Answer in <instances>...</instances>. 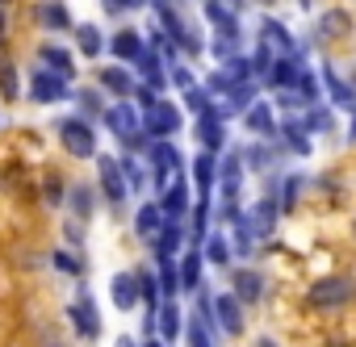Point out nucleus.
<instances>
[{
    "label": "nucleus",
    "mask_w": 356,
    "mask_h": 347,
    "mask_svg": "<svg viewBox=\"0 0 356 347\" xmlns=\"http://www.w3.org/2000/svg\"><path fill=\"white\" fill-rule=\"evenodd\" d=\"M143 130H147L151 138H172L176 130H181V109L155 96V101L143 109Z\"/></svg>",
    "instance_id": "f257e3e1"
},
{
    "label": "nucleus",
    "mask_w": 356,
    "mask_h": 347,
    "mask_svg": "<svg viewBox=\"0 0 356 347\" xmlns=\"http://www.w3.org/2000/svg\"><path fill=\"white\" fill-rule=\"evenodd\" d=\"M105 121H109V130L126 142V146H143V117H138V109L134 105H113V109H105Z\"/></svg>",
    "instance_id": "f03ea898"
},
{
    "label": "nucleus",
    "mask_w": 356,
    "mask_h": 347,
    "mask_svg": "<svg viewBox=\"0 0 356 347\" xmlns=\"http://www.w3.org/2000/svg\"><path fill=\"white\" fill-rule=\"evenodd\" d=\"M59 138H63L67 155H76V159H88V155H97L92 126H88L84 117H63V121H59Z\"/></svg>",
    "instance_id": "7ed1b4c3"
},
{
    "label": "nucleus",
    "mask_w": 356,
    "mask_h": 347,
    "mask_svg": "<svg viewBox=\"0 0 356 347\" xmlns=\"http://www.w3.org/2000/svg\"><path fill=\"white\" fill-rule=\"evenodd\" d=\"M30 96H34L38 105H55V101H72L76 92L67 88V76H59V71H34Z\"/></svg>",
    "instance_id": "20e7f679"
},
{
    "label": "nucleus",
    "mask_w": 356,
    "mask_h": 347,
    "mask_svg": "<svg viewBox=\"0 0 356 347\" xmlns=\"http://www.w3.org/2000/svg\"><path fill=\"white\" fill-rule=\"evenodd\" d=\"M352 280H343V276H327V280H318L314 289H310V305H318V310H335V305H348L352 301Z\"/></svg>",
    "instance_id": "39448f33"
},
{
    "label": "nucleus",
    "mask_w": 356,
    "mask_h": 347,
    "mask_svg": "<svg viewBox=\"0 0 356 347\" xmlns=\"http://www.w3.org/2000/svg\"><path fill=\"white\" fill-rule=\"evenodd\" d=\"M97 167H101V189H105V197H109L113 205H122V201H126V193H130L122 163H118L113 155H97Z\"/></svg>",
    "instance_id": "423d86ee"
},
{
    "label": "nucleus",
    "mask_w": 356,
    "mask_h": 347,
    "mask_svg": "<svg viewBox=\"0 0 356 347\" xmlns=\"http://www.w3.org/2000/svg\"><path fill=\"white\" fill-rule=\"evenodd\" d=\"M260 46H264L273 59H289V55H298V42H293V34H289L281 22H273V17L260 26Z\"/></svg>",
    "instance_id": "0eeeda50"
},
{
    "label": "nucleus",
    "mask_w": 356,
    "mask_h": 347,
    "mask_svg": "<svg viewBox=\"0 0 356 347\" xmlns=\"http://www.w3.org/2000/svg\"><path fill=\"white\" fill-rule=\"evenodd\" d=\"M214 318H218V330L243 335V301L235 293H218L214 297Z\"/></svg>",
    "instance_id": "6e6552de"
},
{
    "label": "nucleus",
    "mask_w": 356,
    "mask_h": 347,
    "mask_svg": "<svg viewBox=\"0 0 356 347\" xmlns=\"http://www.w3.org/2000/svg\"><path fill=\"white\" fill-rule=\"evenodd\" d=\"M72 322H76V330H80L84 339H97V335H101V314H97V305H92L88 293H80V297L72 301Z\"/></svg>",
    "instance_id": "1a4fd4ad"
},
{
    "label": "nucleus",
    "mask_w": 356,
    "mask_h": 347,
    "mask_svg": "<svg viewBox=\"0 0 356 347\" xmlns=\"http://www.w3.org/2000/svg\"><path fill=\"white\" fill-rule=\"evenodd\" d=\"M197 138H202V146H206V151H222V142H227L222 109H206V113L197 117Z\"/></svg>",
    "instance_id": "9d476101"
},
{
    "label": "nucleus",
    "mask_w": 356,
    "mask_h": 347,
    "mask_svg": "<svg viewBox=\"0 0 356 347\" xmlns=\"http://www.w3.org/2000/svg\"><path fill=\"white\" fill-rule=\"evenodd\" d=\"M277 205H281V201L260 197V201L252 205V214H248V218H239V222H243L252 235H268V230H273V222H277Z\"/></svg>",
    "instance_id": "9b49d317"
},
{
    "label": "nucleus",
    "mask_w": 356,
    "mask_h": 347,
    "mask_svg": "<svg viewBox=\"0 0 356 347\" xmlns=\"http://www.w3.org/2000/svg\"><path fill=\"white\" fill-rule=\"evenodd\" d=\"M109 297H113L118 310H134V301H138V280H134V272H118V276L109 280Z\"/></svg>",
    "instance_id": "f8f14e48"
},
{
    "label": "nucleus",
    "mask_w": 356,
    "mask_h": 347,
    "mask_svg": "<svg viewBox=\"0 0 356 347\" xmlns=\"http://www.w3.org/2000/svg\"><path fill=\"white\" fill-rule=\"evenodd\" d=\"M185 205H189V185L181 180V176H176L168 189H163V218H185Z\"/></svg>",
    "instance_id": "ddd939ff"
},
{
    "label": "nucleus",
    "mask_w": 356,
    "mask_h": 347,
    "mask_svg": "<svg viewBox=\"0 0 356 347\" xmlns=\"http://www.w3.org/2000/svg\"><path fill=\"white\" fill-rule=\"evenodd\" d=\"M314 30H318V38H348V34H352V17H348L343 9H327Z\"/></svg>",
    "instance_id": "4468645a"
},
{
    "label": "nucleus",
    "mask_w": 356,
    "mask_h": 347,
    "mask_svg": "<svg viewBox=\"0 0 356 347\" xmlns=\"http://www.w3.org/2000/svg\"><path fill=\"white\" fill-rule=\"evenodd\" d=\"M176 247H181V218H168L163 230L155 235V260H172Z\"/></svg>",
    "instance_id": "2eb2a0df"
},
{
    "label": "nucleus",
    "mask_w": 356,
    "mask_h": 347,
    "mask_svg": "<svg viewBox=\"0 0 356 347\" xmlns=\"http://www.w3.org/2000/svg\"><path fill=\"white\" fill-rule=\"evenodd\" d=\"M231 289H235V297H239V301H260V293H264V280H260L252 268H239V272L231 276Z\"/></svg>",
    "instance_id": "dca6fc26"
},
{
    "label": "nucleus",
    "mask_w": 356,
    "mask_h": 347,
    "mask_svg": "<svg viewBox=\"0 0 356 347\" xmlns=\"http://www.w3.org/2000/svg\"><path fill=\"white\" fill-rule=\"evenodd\" d=\"M323 84L331 88V101H335V105L356 109V84H343V80L335 76V67H331V63H323Z\"/></svg>",
    "instance_id": "f3484780"
},
{
    "label": "nucleus",
    "mask_w": 356,
    "mask_h": 347,
    "mask_svg": "<svg viewBox=\"0 0 356 347\" xmlns=\"http://www.w3.org/2000/svg\"><path fill=\"white\" fill-rule=\"evenodd\" d=\"M34 17H38V26H47V30H72V13H67L63 5H55V0H42V5L34 9Z\"/></svg>",
    "instance_id": "a211bd4d"
},
{
    "label": "nucleus",
    "mask_w": 356,
    "mask_h": 347,
    "mask_svg": "<svg viewBox=\"0 0 356 347\" xmlns=\"http://www.w3.org/2000/svg\"><path fill=\"white\" fill-rule=\"evenodd\" d=\"M243 126L252 130V134H277V121H273V109L264 105V101H256V105H248V117H243Z\"/></svg>",
    "instance_id": "6ab92c4d"
},
{
    "label": "nucleus",
    "mask_w": 356,
    "mask_h": 347,
    "mask_svg": "<svg viewBox=\"0 0 356 347\" xmlns=\"http://www.w3.org/2000/svg\"><path fill=\"white\" fill-rule=\"evenodd\" d=\"M239 176H243V163H239L235 155H227V159H222V180H218L222 201H235V197H239Z\"/></svg>",
    "instance_id": "aec40b11"
},
{
    "label": "nucleus",
    "mask_w": 356,
    "mask_h": 347,
    "mask_svg": "<svg viewBox=\"0 0 356 347\" xmlns=\"http://www.w3.org/2000/svg\"><path fill=\"white\" fill-rule=\"evenodd\" d=\"M134 230H138V239H155L163 230V210L159 205H143L138 218H134Z\"/></svg>",
    "instance_id": "412c9836"
},
{
    "label": "nucleus",
    "mask_w": 356,
    "mask_h": 347,
    "mask_svg": "<svg viewBox=\"0 0 356 347\" xmlns=\"http://www.w3.org/2000/svg\"><path fill=\"white\" fill-rule=\"evenodd\" d=\"M113 55H118L122 63H138V55H143V38H138L134 30H122V34L113 38Z\"/></svg>",
    "instance_id": "4be33fe9"
},
{
    "label": "nucleus",
    "mask_w": 356,
    "mask_h": 347,
    "mask_svg": "<svg viewBox=\"0 0 356 347\" xmlns=\"http://www.w3.org/2000/svg\"><path fill=\"white\" fill-rule=\"evenodd\" d=\"M206 13H210V22L218 26V34H227V38H239V22H235V13H231V9H222L218 0H206Z\"/></svg>",
    "instance_id": "5701e85b"
},
{
    "label": "nucleus",
    "mask_w": 356,
    "mask_h": 347,
    "mask_svg": "<svg viewBox=\"0 0 356 347\" xmlns=\"http://www.w3.org/2000/svg\"><path fill=\"white\" fill-rule=\"evenodd\" d=\"M97 80H101L109 92H118V96H126V92H134V88H138V84L130 80V71H126V67H105Z\"/></svg>",
    "instance_id": "b1692460"
},
{
    "label": "nucleus",
    "mask_w": 356,
    "mask_h": 347,
    "mask_svg": "<svg viewBox=\"0 0 356 347\" xmlns=\"http://www.w3.org/2000/svg\"><path fill=\"white\" fill-rule=\"evenodd\" d=\"M202 251H189L185 255V264H181V289H189V293H197L202 289Z\"/></svg>",
    "instance_id": "393cba45"
},
{
    "label": "nucleus",
    "mask_w": 356,
    "mask_h": 347,
    "mask_svg": "<svg viewBox=\"0 0 356 347\" xmlns=\"http://www.w3.org/2000/svg\"><path fill=\"white\" fill-rule=\"evenodd\" d=\"M193 176H197V189H202V197H210V193H214V151L197 155V163H193Z\"/></svg>",
    "instance_id": "a878e982"
},
{
    "label": "nucleus",
    "mask_w": 356,
    "mask_h": 347,
    "mask_svg": "<svg viewBox=\"0 0 356 347\" xmlns=\"http://www.w3.org/2000/svg\"><path fill=\"white\" fill-rule=\"evenodd\" d=\"M159 335H163V339H176V335H181V310H176V301H163V305H159Z\"/></svg>",
    "instance_id": "bb28decb"
},
{
    "label": "nucleus",
    "mask_w": 356,
    "mask_h": 347,
    "mask_svg": "<svg viewBox=\"0 0 356 347\" xmlns=\"http://www.w3.org/2000/svg\"><path fill=\"white\" fill-rule=\"evenodd\" d=\"M38 55H42V63H47L51 71H59V76H67V80H72V59H67V51H63V46H42Z\"/></svg>",
    "instance_id": "cd10ccee"
},
{
    "label": "nucleus",
    "mask_w": 356,
    "mask_h": 347,
    "mask_svg": "<svg viewBox=\"0 0 356 347\" xmlns=\"http://www.w3.org/2000/svg\"><path fill=\"white\" fill-rule=\"evenodd\" d=\"M206 260L210 264H231V243L222 235H206Z\"/></svg>",
    "instance_id": "c85d7f7f"
},
{
    "label": "nucleus",
    "mask_w": 356,
    "mask_h": 347,
    "mask_svg": "<svg viewBox=\"0 0 356 347\" xmlns=\"http://www.w3.org/2000/svg\"><path fill=\"white\" fill-rule=\"evenodd\" d=\"M76 42H80V51L92 59V55H101V30L97 26H80L76 30Z\"/></svg>",
    "instance_id": "c756f323"
},
{
    "label": "nucleus",
    "mask_w": 356,
    "mask_h": 347,
    "mask_svg": "<svg viewBox=\"0 0 356 347\" xmlns=\"http://www.w3.org/2000/svg\"><path fill=\"white\" fill-rule=\"evenodd\" d=\"M293 80H298V67H293L289 59H281V63L268 71V84H273V88H293Z\"/></svg>",
    "instance_id": "7c9ffc66"
},
{
    "label": "nucleus",
    "mask_w": 356,
    "mask_h": 347,
    "mask_svg": "<svg viewBox=\"0 0 356 347\" xmlns=\"http://www.w3.org/2000/svg\"><path fill=\"white\" fill-rule=\"evenodd\" d=\"M72 210H76V218H88V214H92V193H88V185H76V189H72Z\"/></svg>",
    "instance_id": "2f4dec72"
},
{
    "label": "nucleus",
    "mask_w": 356,
    "mask_h": 347,
    "mask_svg": "<svg viewBox=\"0 0 356 347\" xmlns=\"http://www.w3.org/2000/svg\"><path fill=\"white\" fill-rule=\"evenodd\" d=\"M0 92H5V101H13L22 88H17V67L13 63H5V67H0Z\"/></svg>",
    "instance_id": "473e14b6"
},
{
    "label": "nucleus",
    "mask_w": 356,
    "mask_h": 347,
    "mask_svg": "<svg viewBox=\"0 0 356 347\" xmlns=\"http://www.w3.org/2000/svg\"><path fill=\"white\" fill-rule=\"evenodd\" d=\"M293 88H298V96H302V101H314V96H318V80H314L310 71H298Z\"/></svg>",
    "instance_id": "72a5a7b5"
},
{
    "label": "nucleus",
    "mask_w": 356,
    "mask_h": 347,
    "mask_svg": "<svg viewBox=\"0 0 356 347\" xmlns=\"http://www.w3.org/2000/svg\"><path fill=\"white\" fill-rule=\"evenodd\" d=\"M185 101H189L193 113H206V109H210V88H197V84H193V88H185Z\"/></svg>",
    "instance_id": "f704fd0d"
},
{
    "label": "nucleus",
    "mask_w": 356,
    "mask_h": 347,
    "mask_svg": "<svg viewBox=\"0 0 356 347\" xmlns=\"http://www.w3.org/2000/svg\"><path fill=\"white\" fill-rule=\"evenodd\" d=\"M176 285H181V272H172V264H168V260H159V289L172 297V293H176Z\"/></svg>",
    "instance_id": "c9c22d12"
},
{
    "label": "nucleus",
    "mask_w": 356,
    "mask_h": 347,
    "mask_svg": "<svg viewBox=\"0 0 356 347\" xmlns=\"http://www.w3.org/2000/svg\"><path fill=\"white\" fill-rule=\"evenodd\" d=\"M318 130H323V134L331 130V109H314V113L306 117V134H318Z\"/></svg>",
    "instance_id": "e433bc0d"
},
{
    "label": "nucleus",
    "mask_w": 356,
    "mask_h": 347,
    "mask_svg": "<svg viewBox=\"0 0 356 347\" xmlns=\"http://www.w3.org/2000/svg\"><path fill=\"white\" fill-rule=\"evenodd\" d=\"M243 155H248V167H268L273 163V151H264V146H248Z\"/></svg>",
    "instance_id": "4c0bfd02"
},
{
    "label": "nucleus",
    "mask_w": 356,
    "mask_h": 347,
    "mask_svg": "<svg viewBox=\"0 0 356 347\" xmlns=\"http://www.w3.org/2000/svg\"><path fill=\"white\" fill-rule=\"evenodd\" d=\"M189 347H210V330L202 322H189Z\"/></svg>",
    "instance_id": "58836bf2"
},
{
    "label": "nucleus",
    "mask_w": 356,
    "mask_h": 347,
    "mask_svg": "<svg viewBox=\"0 0 356 347\" xmlns=\"http://www.w3.org/2000/svg\"><path fill=\"white\" fill-rule=\"evenodd\" d=\"M172 80H176V88H193V71L185 63H172Z\"/></svg>",
    "instance_id": "ea45409f"
},
{
    "label": "nucleus",
    "mask_w": 356,
    "mask_h": 347,
    "mask_svg": "<svg viewBox=\"0 0 356 347\" xmlns=\"http://www.w3.org/2000/svg\"><path fill=\"white\" fill-rule=\"evenodd\" d=\"M235 46H239V38H227V34H218V42H214V55H218V59H231V55H235Z\"/></svg>",
    "instance_id": "a19ab883"
},
{
    "label": "nucleus",
    "mask_w": 356,
    "mask_h": 347,
    "mask_svg": "<svg viewBox=\"0 0 356 347\" xmlns=\"http://www.w3.org/2000/svg\"><path fill=\"white\" fill-rule=\"evenodd\" d=\"M293 201H298V180H285L281 185V210H293Z\"/></svg>",
    "instance_id": "79ce46f5"
},
{
    "label": "nucleus",
    "mask_w": 356,
    "mask_h": 347,
    "mask_svg": "<svg viewBox=\"0 0 356 347\" xmlns=\"http://www.w3.org/2000/svg\"><path fill=\"white\" fill-rule=\"evenodd\" d=\"M76 101H80V109H84V113H101V101H97L92 92H76ZM101 117H105V113H101Z\"/></svg>",
    "instance_id": "37998d69"
},
{
    "label": "nucleus",
    "mask_w": 356,
    "mask_h": 347,
    "mask_svg": "<svg viewBox=\"0 0 356 347\" xmlns=\"http://www.w3.org/2000/svg\"><path fill=\"white\" fill-rule=\"evenodd\" d=\"M55 264H59L63 272H80V268H84V264H80V260H72L67 251H55Z\"/></svg>",
    "instance_id": "c03bdc74"
},
{
    "label": "nucleus",
    "mask_w": 356,
    "mask_h": 347,
    "mask_svg": "<svg viewBox=\"0 0 356 347\" xmlns=\"http://www.w3.org/2000/svg\"><path fill=\"white\" fill-rule=\"evenodd\" d=\"M101 5H105V13H109V17H118V13L126 9V0H101Z\"/></svg>",
    "instance_id": "a18cd8bd"
},
{
    "label": "nucleus",
    "mask_w": 356,
    "mask_h": 347,
    "mask_svg": "<svg viewBox=\"0 0 356 347\" xmlns=\"http://www.w3.org/2000/svg\"><path fill=\"white\" fill-rule=\"evenodd\" d=\"M147 5V0H126V9H143Z\"/></svg>",
    "instance_id": "49530a36"
},
{
    "label": "nucleus",
    "mask_w": 356,
    "mask_h": 347,
    "mask_svg": "<svg viewBox=\"0 0 356 347\" xmlns=\"http://www.w3.org/2000/svg\"><path fill=\"white\" fill-rule=\"evenodd\" d=\"M118 347H134V339H126V335H122V339H118Z\"/></svg>",
    "instance_id": "de8ad7c7"
},
{
    "label": "nucleus",
    "mask_w": 356,
    "mask_h": 347,
    "mask_svg": "<svg viewBox=\"0 0 356 347\" xmlns=\"http://www.w3.org/2000/svg\"><path fill=\"white\" fill-rule=\"evenodd\" d=\"M0 9H5V5H0ZM0 38H5V13H0Z\"/></svg>",
    "instance_id": "09e8293b"
},
{
    "label": "nucleus",
    "mask_w": 356,
    "mask_h": 347,
    "mask_svg": "<svg viewBox=\"0 0 356 347\" xmlns=\"http://www.w3.org/2000/svg\"><path fill=\"white\" fill-rule=\"evenodd\" d=\"M348 134H352V138H356V113H352V126H348Z\"/></svg>",
    "instance_id": "8fccbe9b"
},
{
    "label": "nucleus",
    "mask_w": 356,
    "mask_h": 347,
    "mask_svg": "<svg viewBox=\"0 0 356 347\" xmlns=\"http://www.w3.org/2000/svg\"><path fill=\"white\" fill-rule=\"evenodd\" d=\"M256 347H277V343H273V339H260V343H256Z\"/></svg>",
    "instance_id": "3c124183"
},
{
    "label": "nucleus",
    "mask_w": 356,
    "mask_h": 347,
    "mask_svg": "<svg viewBox=\"0 0 356 347\" xmlns=\"http://www.w3.org/2000/svg\"><path fill=\"white\" fill-rule=\"evenodd\" d=\"M143 347H163V343H155V339H147V343H143Z\"/></svg>",
    "instance_id": "603ef678"
},
{
    "label": "nucleus",
    "mask_w": 356,
    "mask_h": 347,
    "mask_svg": "<svg viewBox=\"0 0 356 347\" xmlns=\"http://www.w3.org/2000/svg\"><path fill=\"white\" fill-rule=\"evenodd\" d=\"M256 5H277V0H256Z\"/></svg>",
    "instance_id": "864d4df0"
},
{
    "label": "nucleus",
    "mask_w": 356,
    "mask_h": 347,
    "mask_svg": "<svg viewBox=\"0 0 356 347\" xmlns=\"http://www.w3.org/2000/svg\"><path fill=\"white\" fill-rule=\"evenodd\" d=\"M155 5H168V0H155Z\"/></svg>",
    "instance_id": "5fc2aeb1"
},
{
    "label": "nucleus",
    "mask_w": 356,
    "mask_h": 347,
    "mask_svg": "<svg viewBox=\"0 0 356 347\" xmlns=\"http://www.w3.org/2000/svg\"><path fill=\"white\" fill-rule=\"evenodd\" d=\"M302 5H310V0H302Z\"/></svg>",
    "instance_id": "6e6d98bb"
},
{
    "label": "nucleus",
    "mask_w": 356,
    "mask_h": 347,
    "mask_svg": "<svg viewBox=\"0 0 356 347\" xmlns=\"http://www.w3.org/2000/svg\"><path fill=\"white\" fill-rule=\"evenodd\" d=\"M0 5H5V0H0Z\"/></svg>",
    "instance_id": "4d7b16f0"
}]
</instances>
